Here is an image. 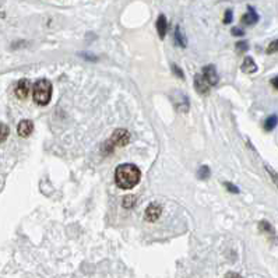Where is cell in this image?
<instances>
[{
  "mask_svg": "<svg viewBox=\"0 0 278 278\" xmlns=\"http://www.w3.org/2000/svg\"><path fill=\"white\" fill-rule=\"evenodd\" d=\"M225 187H227L229 192H232V193H239V189H238L236 186L232 185V183H228V182H227V183H225Z\"/></svg>",
  "mask_w": 278,
  "mask_h": 278,
  "instance_id": "obj_21",
  "label": "cell"
},
{
  "mask_svg": "<svg viewBox=\"0 0 278 278\" xmlns=\"http://www.w3.org/2000/svg\"><path fill=\"white\" fill-rule=\"evenodd\" d=\"M17 131L21 137H28L34 131V123L31 121H21L17 127Z\"/></svg>",
  "mask_w": 278,
  "mask_h": 278,
  "instance_id": "obj_7",
  "label": "cell"
},
{
  "mask_svg": "<svg viewBox=\"0 0 278 278\" xmlns=\"http://www.w3.org/2000/svg\"><path fill=\"white\" fill-rule=\"evenodd\" d=\"M242 72L248 73V75L257 72V65L254 63V60L252 57H249V56H246L245 60H243V63H242Z\"/></svg>",
  "mask_w": 278,
  "mask_h": 278,
  "instance_id": "obj_10",
  "label": "cell"
},
{
  "mask_svg": "<svg viewBox=\"0 0 278 278\" xmlns=\"http://www.w3.org/2000/svg\"><path fill=\"white\" fill-rule=\"evenodd\" d=\"M9 136V127L4 123H0V143H3Z\"/></svg>",
  "mask_w": 278,
  "mask_h": 278,
  "instance_id": "obj_13",
  "label": "cell"
},
{
  "mask_svg": "<svg viewBox=\"0 0 278 278\" xmlns=\"http://www.w3.org/2000/svg\"><path fill=\"white\" fill-rule=\"evenodd\" d=\"M29 91H31V83L28 81L27 78L20 80L17 87H16V95L19 97L20 100H25Z\"/></svg>",
  "mask_w": 278,
  "mask_h": 278,
  "instance_id": "obj_5",
  "label": "cell"
},
{
  "mask_svg": "<svg viewBox=\"0 0 278 278\" xmlns=\"http://www.w3.org/2000/svg\"><path fill=\"white\" fill-rule=\"evenodd\" d=\"M123 202H125V204H123L125 207H133V205H134L133 202H136V197H134V196H127V197H125Z\"/></svg>",
  "mask_w": 278,
  "mask_h": 278,
  "instance_id": "obj_19",
  "label": "cell"
},
{
  "mask_svg": "<svg viewBox=\"0 0 278 278\" xmlns=\"http://www.w3.org/2000/svg\"><path fill=\"white\" fill-rule=\"evenodd\" d=\"M260 228H261V229H266V231L274 232L273 231V227H271L269 223H264V221H263V223H260Z\"/></svg>",
  "mask_w": 278,
  "mask_h": 278,
  "instance_id": "obj_22",
  "label": "cell"
},
{
  "mask_svg": "<svg viewBox=\"0 0 278 278\" xmlns=\"http://www.w3.org/2000/svg\"><path fill=\"white\" fill-rule=\"evenodd\" d=\"M197 177H200L202 180L204 179H207V177H210V168L208 167H202L199 169V174H197Z\"/></svg>",
  "mask_w": 278,
  "mask_h": 278,
  "instance_id": "obj_15",
  "label": "cell"
},
{
  "mask_svg": "<svg viewBox=\"0 0 278 278\" xmlns=\"http://www.w3.org/2000/svg\"><path fill=\"white\" fill-rule=\"evenodd\" d=\"M130 134L126 130H116L111 136L106 146H109V150L116 149V147H123L129 143Z\"/></svg>",
  "mask_w": 278,
  "mask_h": 278,
  "instance_id": "obj_3",
  "label": "cell"
},
{
  "mask_svg": "<svg viewBox=\"0 0 278 278\" xmlns=\"http://www.w3.org/2000/svg\"><path fill=\"white\" fill-rule=\"evenodd\" d=\"M271 85H273L276 90H278V77H274V78L271 80Z\"/></svg>",
  "mask_w": 278,
  "mask_h": 278,
  "instance_id": "obj_25",
  "label": "cell"
},
{
  "mask_svg": "<svg viewBox=\"0 0 278 278\" xmlns=\"http://www.w3.org/2000/svg\"><path fill=\"white\" fill-rule=\"evenodd\" d=\"M175 41H177V44L179 45V47H182V48L186 47V41L183 39V37H182L179 27L177 28V32H175Z\"/></svg>",
  "mask_w": 278,
  "mask_h": 278,
  "instance_id": "obj_14",
  "label": "cell"
},
{
  "mask_svg": "<svg viewBox=\"0 0 278 278\" xmlns=\"http://www.w3.org/2000/svg\"><path fill=\"white\" fill-rule=\"evenodd\" d=\"M248 49H249V47H248V42H245V41H243V42H238V44H236V51H238L239 53H242V52H246Z\"/></svg>",
  "mask_w": 278,
  "mask_h": 278,
  "instance_id": "obj_18",
  "label": "cell"
},
{
  "mask_svg": "<svg viewBox=\"0 0 278 278\" xmlns=\"http://www.w3.org/2000/svg\"><path fill=\"white\" fill-rule=\"evenodd\" d=\"M232 21V10H227L225 11V17H224V23L225 24H229Z\"/></svg>",
  "mask_w": 278,
  "mask_h": 278,
  "instance_id": "obj_20",
  "label": "cell"
},
{
  "mask_svg": "<svg viewBox=\"0 0 278 278\" xmlns=\"http://www.w3.org/2000/svg\"><path fill=\"white\" fill-rule=\"evenodd\" d=\"M161 211H162V208H161V205H159V204H157V203L150 204L149 207H147V210H146V220L150 221V223L155 221V220L159 218Z\"/></svg>",
  "mask_w": 278,
  "mask_h": 278,
  "instance_id": "obj_6",
  "label": "cell"
},
{
  "mask_svg": "<svg viewBox=\"0 0 278 278\" xmlns=\"http://www.w3.org/2000/svg\"><path fill=\"white\" fill-rule=\"evenodd\" d=\"M174 72H177V75L179 76V77H180V78H182V77H183V73H182V72H180V69H179V67H177V66H174Z\"/></svg>",
  "mask_w": 278,
  "mask_h": 278,
  "instance_id": "obj_26",
  "label": "cell"
},
{
  "mask_svg": "<svg viewBox=\"0 0 278 278\" xmlns=\"http://www.w3.org/2000/svg\"><path fill=\"white\" fill-rule=\"evenodd\" d=\"M167 29H168V24H167V17L164 14H161L157 20V31L158 35L161 39H164L165 35H167Z\"/></svg>",
  "mask_w": 278,
  "mask_h": 278,
  "instance_id": "obj_11",
  "label": "cell"
},
{
  "mask_svg": "<svg viewBox=\"0 0 278 278\" xmlns=\"http://www.w3.org/2000/svg\"><path fill=\"white\" fill-rule=\"evenodd\" d=\"M232 34H233V35H235V37H242V35H243V34H245V32H243V31H242L241 28H232Z\"/></svg>",
  "mask_w": 278,
  "mask_h": 278,
  "instance_id": "obj_23",
  "label": "cell"
},
{
  "mask_svg": "<svg viewBox=\"0 0 278 278\" xmlns=\"http://www.w3.org/2000/svg\"><path fill=\"white\" fill-rule=\"evenodd\" d=\"M266 52H267L269 55L278 52V39H276V41H273V42L270 44L269 48H267V51H266Z\"/></svg>",
  "mask_w": 278,
  "mask_h": 278,
  "instance_id": "obj_17",
  "label": "cell"
},
{
  "mask_svg": "<svg viewBox=\"0 0 278 278\" xmlns=\"http://www.w3.org/2000/svg\"><path fill=\"white\" fill-rule=\"evenodd\" d=\"M266 169H267V172L270 174V177H271V179H273V182L276 183V186L278 187V174L271 167H269V165H266Z\"/></svg>",
  "mask_w": 278,
  "mask_h": 278,
  "instance_id": "obj_16",
  "label": "cell"
},
{
  "mask_svg": "<svg viewBox=\"0 0 278 278\" xmlns=\"http://www.w3.org/2000/svg\"><path fill=\"white\" fill-rule=\"evenodd\" d=\"M225 278H242V277L239 276V274H236V273H228Z\"/></svg>",
  "mask_w": 278,
  "mask_h": 278,
  "instance_id": "obj_24",
  "label": "cell"
},
{
  "mask_svg": "<svg viewBox=\"0 0 278 278\" xmlns=\"http://www.w3.org/2000/svg\"><path fill=\"white\" fill-rule=\"evenodd\" d=\"M195 87H196V90H197V91H199L200 94H207L211 85L204 80L203 76L199 75V76H196V78H195Z\"/></svg>",
  "mask_w": 278,
  "mask_h": 278,
  "instance_id": "obj_9",
  "label": "cell"
},
{
  "mask_svg": "<svg viewBox=\"0 0 278 278\" xmlns=\"http://www.w3.org/2000/svg\"><path fill=\"white\" fill-rule=\"evenodd\" d=\"M34 101L38 105H48L52 97V84L47 78H41L34 84Z\"/></svg>",
  "mask_w": 278,
  "mask_h": 278,
  "instance_id": "obj_2",
  "label": "cell"
},
{
  "mask_svg": "<svg viewBox=\"0 0 278 278\" xmlns=\"http://www.w3.org/2000/svg\"><path fill=\"white\" fill-rule=\"evenodd\" d=\"M141 179V172L133 164H122L115 171V180L121 189L130 190L137 185Z\"/></svg>",
  "mask_w": 278,
  "mask_h": 278,
  "instance_id": "obj_1",
  "label": "cell"
},
{
  "mask_svg": "<svg viewBox=\"0 0 278 278\" xmlns=\"http://www.w3.org/2000/svg\"><path fill=\"white\" fill-rule=\"evenodd\" d=\"M259 21V14L254 11L253 7H248V13L242 17V23L245 25H253Z\"/></svg>",
  "mask_w": 278,
  "mask_h": 278,
  "instance_id": "obj_8",
  "label": "cell"
},
{
  "mask_svg": "<svg viewBox=\"0 0 278 278\" xmlns=\"http://www.w3.org/2000/svg\"><path fill=\"white\" fill-rule=\"evenodd\" d=\"M278 125V116L277 115H271L267 118V121L264 122V130L266 131H271V130H274L277 127Z\"/></svg>",
  "mask_w": 278,
  "mask_h": 278,
  "instance_id": "obj_12",
  "label": "cell"
},
{
  "mask_svg": "<svg viewBox=\"0 0 278 278\" xmlns=\"http://www.w3.org/2000/svg\"><path fill=\"white\" fill-rule=\"evenodd\" d=\"M202 76H203L204 80L210 85H215V84L218 83V75H217V70H215V67L213 65L205 66L203 69Z\"/></svg>",
  "mask_w": 278,
  "mask_h": 278,
  "instance_id": "obj_4",
  "label": "cell"
}]
</instances>
